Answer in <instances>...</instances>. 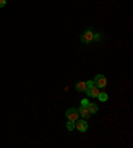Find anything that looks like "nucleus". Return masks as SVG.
<instances>
[{"label":"nucleus","mask_w":133,"mask_h":148,"mask_svg":"<svg viewBox=\"0 0 133 148\" xmlns=\"http://www.w3.org/2000/svg\"><path fill=\"white\" fill-rule=\"evenodd\" d=\"M65 115H67V117H68V120H71V121H76L78 117H80V115H78V110H76V108H69Z\"/></svg>","instance_id":"nucleus-1"},{"label":"nucleus","mask_w":133,"mask_h":148,"mask_svg":"<svg viewBox=\"0 0 133 148\" xmlns=\"http://www.w3.org/2000/svg\"><path fill=\"white\" fill-rule=\"evenodd\" d=\"M96 87H99V88H105L106 87V79L104 77V75H97L93 80Z\"/></svg>","instance_id":"nucleus-2"},{"label":"nucleus","mask_w":133,"mask_h":148,"mask_svg":"<svg viewBox=\"0 0 133 148\" xmlns=\"http://www.w3.org/2000/svg\"><path fill=\"white\" fill-rule=\"evenodd\" d=\"M75 128L76 130H78L80 132H85L87 130H88V124H87L85 120H76L75 121Z\"/></svg>","instance_id":"nucleus-3"},{"label":"nucleus","mask_w":133,"mask_h":148,"mask_svg":"<svg viewBox=\"0 0 133 148\" xmlns=\"http://www.w3.org/2000/svg\"><path fill=\"white\" fill-rule=\"evenodd\" d=\"M93 31H91V29H88V31H85L84 34H83L81 36V40L84 41V43H91V41L93 40Z\"/></svg>","instance_id":"nucleus-4"},{"label":"nucleus","mask_w":133,"mask_h":148,"mask_svg":"<svg viewBox=\"0 0 133 148\" xmlns=\"http://www.w3.org/2000/svg\"><path fill=\"white\" fill-rule=\"evenodd\" d=\"M85 92H87V95H88V96L97 97V96H99V93H100V88H99V87H96V86H92L91 88H88Z\"/></svg>","instance_id":"nucleus-5"},{"label":"nucleus","mask_w":133,"mask_h":148,"mask_svg":"<svg viewBox=\"0 0 133 148\" xmlns=\"http://www.w3.org/2000/svg\"><path fill=\"white\" fill-rule=\"evenodd\" d=\"M78 115H80V116H83L84 119H88V117L91 116V112L88 111V108H87L85 106H81V107H80V110H78Z\"/></svg>","instance_id":"nucleus-6"},{"label":"nucleus","mask_w":133,"mask_h":148,"mask_svg":"<svg viewBox=\"0 0 133 148\" xmlns=\"http://www.w3.org/2000/svg\"><path fill=\"white\" fill-rule=\"evenodd\" d=\"M87 108H88V111H89V112H91V115H92V114H96V112L99 111V107H97L96 104L91 103V101H89V103L87 104Z\"/></svg>","instance_id":"nucleus-7"},{"label":"nucleus","mask_w":133,"mask_h":148,"mask_svg":"<svg viewBox=\"0 0 133 148\" xmlns=\"http://www.w3.org/2000/svg\"><path fill=\"white\" fill-rule=\"evenodd\" d=\"M76 90L80 91V92H85V90H87V83L85 82H78V83H76Z\"/></svg>","instance_id":"nucleus-8"},{"label":"nucleus","mask_w":133,"mask_h":148,"mask_svg":"<svg viewBox=\"0 0 133 148\" xmlns=\"http://www.w3.org/2000/svg\"><path fill=\"white\" fill-rule=\"evenodd\" d=\"M67 130H68V131H73V130H75V121L68 120V123H67Z\"/></svg>","instance_id":"nucleus-9"},{"label":"nucleus","mask_w":133,"mask_h":148,"mask_svg":"<svg viewBox=\"0 0 133 148\" xmlns=\"http://www.w3.org/2000/svg\"><path fill=\"white\" fill-rule=\"evenodd\" d=\"M97 97H99L101 101H106V100H108V95H106V93H104V92H100Z\"/></svg>","instance_id":"nucleus-10"},{"label":"nucleus","mask_w":133,"mask_h":148,"mask_svg":"<svg viewBox=\"0 0 133 148\" xmlns=\"http://www.w3.org/2000/svg\"><path fill=\"white\" fill-rule=\"evenodd\" d=\"M85 83H87V90H88V88H91L92 86H95V83H93L92 80H89V82H85ZM87 90H85V91H87Z\"/></svg>","instance_id":"nucleus-11"},{"label":"nucleus","mask_w":133,"mask_h":148,"mask_svg":"<svg viewBox=\"0 0 133 148\" xmlns=\"http://www.w3.org/2000/svg\"><path fill=\"white\" fill-rule=\"evenodd\" d=\"M89 103V100L88 99H83V101H81V106H85L87 107V104Z\"/></svg>","instance_id":"nucleus-12"},{"label":"nucleus","mask_w":133,"mask_h":148,"mask_svg":"<svg viewBox=\"0 0 133 148\" xmlns=\"http://www.w3.org/2000/svg\"><path fill=\"white\" fill-rule=\"evenodd\" d=\"M5 1H7V0H0V8L5 5Z\"/></svg>","instance_id":"nucleus-13"}]
</instances>
